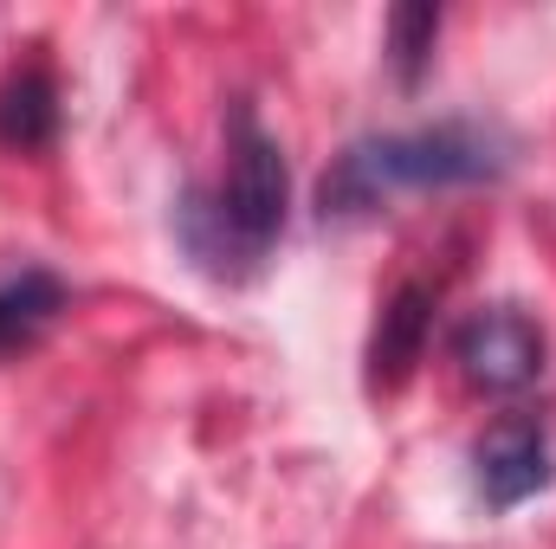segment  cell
I'll use <instances>...</instances> for the list:
<instances>
[{
    "mask_svg": "<svg viewBox=\"0 0 556 549\" xmlns=\"http://www.w3.org/2000/svg\"><path fill=\"white\" fill-rule=\"evenodd\" d=\"M285 201H291L285 149L260 130V117L247 104H233L227 175H220V188H188L181 194L175 233L214 278H247L285 233Z\"/></svg>",
    "mask_w": 556,
    "mask_h": 549,
    "instance_id": "6da1fadb",
    "label": "cell"
},
{
    "mask_svg": "<svg viewBox=\"0 0 556 549\" xmlns=\"http://www.w3.org/2000/svg\"><path fill=\"white\" fill-rule=\"evenodd\" d=\"M505 168V142L479 124H427V130H389V137L350 142L324 188L317 207L330 214H363L382 207L402 188H466V181H492Z\"/></svg>",
    "mask_w": 556,
    "mask_h": 549,
    "instance_id": "7a4b0ae2",
    "label": "cell"
},
{
    "mask_svg": "<svg viewBox=\"0 0 556 549\" xmlns=\"http://www.w3.org/2000/svg\"><path fill=\"white\" fill-rule=\"evenodd\" d=\"M453 362L485 395H518L544 375V330L518 304H485L453 330Z\"/></svg>",
    "mask_w": 556,
    "mask_h": 549,
    "instance_id": "3957f363",
    "label": "cell"
},
{
    "mask_svg": "<svg viewBox=\"0 0 556 549\" xmlns=\"http://www.w3.org/2000/svg\"><path fill=\"white\" fill-rule=\"evenodd\" d=\"M472 465H479V491L492 511H518L525 498H538L551 485V433L544 420L531 413H511L498 420L479 446H472Z\"/></svg>",
    "mask_w": 556,
    "mask_h": 549,
    "instance_id": "277c9868",
    "label": "cell"
},
{
    "mask_svg": "<svg viewBox=\"0 0 556 549\" xmlns=\"http://www.w3.org/2000/svg\"><path fill=\"white\" fill-rule=\"evenodd\" d=\"M427 323H433V291L427 284H402L376 323V343H369V382L376 388H402L408 369L427 349Z\"/></svg>",
    "mask_w": 556,
    "mask_h": 549,
    "instance_id": "5b68a950",
    "label": "cell"
},
{
    "mask_svg": "<svg viewBox=\"0 0 556 549\" xmlns=\"http://www.w3.org/2000/svg\"><path fill=\"white\" fill-rule=\"evenodd\" d=\"M65 310V284L52 272H39V266H26V272L0 278V356H13V349H26L52 317Z\"/></svg>",
    "mask_w": 556,
    "mask_h": 549,
    "instance_id": "8992f818",
    "label": "cell"
},
{
    "mask_svg": "<svg viewBox=\"0 0 556 549\" xmlns=\"http://www.w3.org/2000/svg\"><path fill=\"white\" fill-rule=\"evenodd\" d=\"M59 137V91L52 78L33 65V72H13L0 85V142L7 149H46Z\"/></svg>",
    "mask_w": 556,
    "mask_h": 549,
    "instance_id": "52a82bcc",
    "label": "cell"
},
{
    "mask_svg": "<svg viewBox=\"0 0 556 549\" xmlns=\"http://www.w3.org/2000/svg\"><path fill=\"white\" fill-rule=\"evenodd\" d=\"M433 39H440V7H395L389 13V65L402 85H420L427 59H433Z\"/></svg>",
    "mask_w": 556,
    "mask_h": 549,
    "instance_id": "ba28073f",
    "label": "cell"
}]
</instances>
